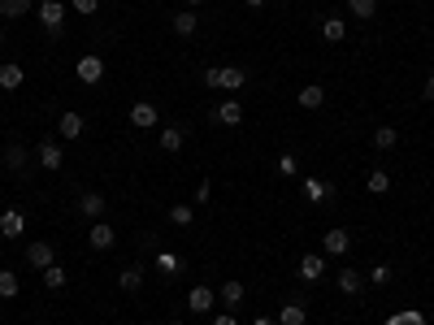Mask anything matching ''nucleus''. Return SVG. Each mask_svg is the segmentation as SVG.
I'll use <instances>...</instances> for the list:
<instances>
[{
  "mask_svg": "<svg viewBox=\"0 0 434 325\" xmlns=\"http://www.w3.org/2000/svg\"><path fill=\"white\" fill-rule=\"evenodd\" d=\"M204 83L213 91H239L248 83V70L243 66H213V70H204Z\"/></svg>",
  "mask_w": 434,
  "mask_h": 325,
  "instance_id": "nucleus-1",
  "label": "nucleus"
},
{
  "mask_svg": "<svg viewBox=\"0 0 434 325\" xmlns=\"http://www.w3.org/2000/svg\"><path fill=\"white\" fill-rule=\"evenodd\" d=\"M39 26L48 35H61L66 31V5H61V0H44V5H39Z\"/></svg>",
  "mask_w": 434,
  "mask_h": 325,
  "instance_id": "nucleus-2",
  "label": "nucleus"
},
{
  "mask_svg": "<svg viewBox=\"0 0 434 325\" xmlns=\"http://www.w3.org/2000/svg\"><path fill=\"white\" fill-rule=\"evenodd\" d=\"M35 156H39V165H44V170H61V165H66V152H61L57 139H44V143L35 148Z\"/></svg>",
  "mask_w": 434,
  "mask_h": 325,
  "instance_id": "nucleus-3",
  "label": "nucleus"
},
{
  "mask_svg": "<svg viewBox=\"0 0 434 325\" xmlns=\"http://www.w3.org/2000/svg\"><path fill=\"white\" fill-rule=\"evenodd\" d=\"M87 243H91L96 252H108V247L118 243V234H113V226H108L104 217H100V222H91V230H87Z\"/></svg>",
  "mask_w": 434,
  "mask_h": 325,
  "instance_id": "nucleus-4",
  "label": "nucleus"
},
{
  "mask_svg": "<svg viewBox=\"0 0 434 325\" xmlns=\"http://www.w3.org/2000/svg\"><path fill=\"white\" fill-rule=\"evenodd\" d=\"M213 122H222V126H239L243 122V104L231 96V100H222V104H217L213 108Z\"/></svg>",
  "mask_w": 434,
  "mask_h": 325,
  "instance_id": "nucleus-5",
  "label": "nucleus"
},
{
  "mask_svg": "<svg viewBox=\"0 0 434 325\" xmlns=\"http://www.w3.org/2000/svg\"><path fill=\"white\" fill-rule=\"evenodd\" d=\"M26 260H31L35 269H48V264H57V252H52L48 239H35V243L26 247Z\"/></svg>",
  "mask_w": 434,
  "mask_h": 325,
  "instance_id": "nucleus-6",
  "label": "nucleus"
},
{
  "mask_svg": "<svg viewBox=\"0 0 434 325\" xmlns=\"http://www.w3.org/2000/svg\"><path fill=\"white\" fill-rule=\"evenodd\" d=\"M161 122V113H156V104H148V100H139L135 108H131V126H139V130H152Z\"/></svg>",
  "mask_w": 434,
  "mask_h": 325,
  "instance_id": "nucleus-7",
  "label": "nucleus"
},
{
  "mask_svg": "<svg viewBox=\"0 0 434 325\" xmlns=\"http://www.w3.org/2000/svg\"><path fill=\"white\" fill-rule=\"evenodd\" d=\"M213 304H217V295H213V287H191V295H187V308H191L196 316H204V312H213Z\"/></svg>",
  "mask_w": 434,
  "mask_h": 325,
  "instance_id": "nucleus-8",
  "label": "nucleus"
},
{
  "mask_svg": "<svg viewBox=\"0 0 434 325\" xmlns=\"http://www.w3.org/2000/svg\"><path fill=\"white\" fill-rule=\"evenodd\" d=\"M22 230H26L22 208H5V212H0V234H5V239H18Z\"/></svg>",
  "mask_w": 434,
  "mask_h": 325,
  "instance_id": "nucleus-9",
  "label": "nucleus"
},
{
  "mask_svg": "<svg viewBox=\"0 0 434 325\" xmlns=\"http://www.w3.org/2000/svg\"><path fill=\"white\" fill-rule=\"evenodd\" d=\"M104 208H108V200H104L100 191L79 195V212H83V217H91V222H100V217H104Z\"/></svg>",
  "mask_w": 434,
  "mask_h": 325,
  "instance_id": "nucleus-10",
  "label": "nucleus"
},
{
  "mask_svg": "<svg viewBox=\"0 0 434 325\" xmlns=\"http://www.w3.org/2000/svg\"><path fill=\"white\" fill-rule=\"evenodd\" d=\"M100 78H104V61H100V57H96V52H91V57H83V61H79V83H87V87H96Z\"/></svg>",
  "mask_w": 434,
  "mask_h": 325,
  "instance_id": "nucleus-11",
  "label": "nucleus"
},
{
  "mask_svg": "<svg viewBox=\"0 0 434 325\" xmlns=\"http://www.w3.org/2000/svg\"><path fill=\"white\" fill-rule=\"evenodd\" d=\"M352 247V234L348 230H326V239H321V252L326 256H343Z\"/></svg>",
  "mask_w": 434,
  "mask_h": 325,
  "instance_id": "nucleus-12",
  "label": "nucleus"
},
{
  "mask_svg": "<svg viewBox=\"0 0 434 325\" xmlns=\"http://www.w3.org/2000/svg\"><path fill=\"white\" fill-rule=\"evenodd\" d=\"M304 321H308L304 299H287V304L278 308V325H304Z\"/></svg>",
  "mask_w": 434,
  "mask_h": 325,
  "instance_id": "nucleus-13",
  "label": "nucleus"
},
{
  "mask_svg": "<svg viewBox=\"0 0 434 325\" xmlns=\"http://www.w3.org/2000/svg\"><path fill=\"white\" fill-rule=\"evenodd\" d=\"M304 195L313 204H330L335 200V182H321V178H304Z\"/></svg>",
  "mask_w": 434,
  "mask_h": 325,
  "instance_id": "nucleus-14",
  "label": "nucleus"
},
{
  "mask_svg": "<svg viewBox=\"0 0 434 325\" xmlns=\"http://www.w3.org/2000/svg\"><path fill=\"white\" fill-rule=\"evenodd\" d=\"M243 299H248V287H243L239 278H231V282L222 287V304H226V312H235V308H243Z\"/></svg>",
  "mask_w": 434,
  "mask_h": 325,
  "instance_id": "nucleus-15",
  "label": "nucleus"
},
{
  "mask_svg": "<svg viewBox=\"0 0 434 325\" xmlns=\"http://www.w3.org/2000/svg\"><path fill=\"white\" fill-rule=\"evenodd\" d=\"M83 130H87L83 113H61V122H57V135H61V139H79Z\"/></svg>",
  "mask_w": 434,
  "mask_h": 325,
  "instance_id": "nucleus-16",
  "label": "nucleus"
},
{
  "mask_svg": "<svg viewBox=\"0 0 434 325\" xmlns=\"http://www.w3.org/2000/svg\"><path fill=\"white\" fill-rule=\"evenodd\" d=\"M22 83H26L22 66H14V61H9V66H0V87H5V91H18Z\"/></svg>",
  "mask_w": 434,
  "mask_h": 325,
  "instance_id": "nucleus-17",
  "label": "nucleus"
},
{
  "mask_svg": "<svg viewBox=\"0 0 434 325\" xmlns=\"http://www.w3.org/2000/svg\"><path fill=\"white\" fill-rule=\"evenodd\" d=\"M183 143H187L183 126H166V130H161V148H166V152H183Z\"/></svg>",
  "mask_w": 434,
  "mask_h": 325,
  "instance_id": "nucleus-18",
  "label": "nucleus"
},
{
  "mask_svg": "<svg viewBox=\"0 0 434 325\" xmlns=\"http://www.w3.org/2000/svg\"><path fill=\"white\" fill-rule=\"evenodd\" d=\"M343 35H348V22H343V18H326V22H321V39H326V43H339Z\"/></svg>",
  "mask_w": 434,
  "mask_h": 325,
  "instance_id": "nucleus-19",
  "label": "nucleus"
},
{
  "mask_svg": "<svg viewBox=\"0 0 434 325\" xmlns=\"http://www.w3.org/2000/svg\"><path fill=\"white\" fill-rule=\"evenodd\" d=\"M118 287H122L126 295H135V291L143 287V269H139V264H131V269H122V278H118Z\"/></svg>",
  "mask_w": 434,
  "mask_h": 325,
  "instance_id": "nucleus-20",
  "label": "nucleus"
},
{
  "mask_svg": "<svg viewBox=\"0 0 434 325\" xmlns=\"http://www.w3.org/2000/svg\"><path fill=\"white\" fill-rule=\"evenodd\" d=\"M395 143H400V130H391V126H378V130H373V148H378V152H391Z\"/></svg>",
  "mask_w": 434,
  "mask_h": 325,
  "instance_id": "nucleus-21",
  "label": "nucleus"
},
{
  "mask_svg": "<svg viewBox=\"0 0 434 325\" xmlns=\"http://www.w3.org/2000/svg\"><path fill=\"white\" fill-rule=\"evenodd\" d=\"M174 31L187 39V35H196V31H200V18H196L191 9H183V14H174Z\"/></svg>",
  "mask_w": 434,
  "mask_h": 325,
  "instance_id": "nucleus-22",
  "label": "nucleus"
},
{
  "mask_svg": "<svg viewBox=\"0 0 434 325\" xmlns=\"http://www.w3.org/2000/svg\"><path fill=\"white\" fill-rule=\"evenodd\" d=\"M321 104H326V91H321L317 83L300 87V108H321Z\"/></svg>",
  "mask_w": 434,
  "mask_h": 325,
  "instance_id": "nucleus-23",
  "label": "nucleus"
},
{
  "mask_svg": "<svg viewBox=\"0 0 434 325\" xmlns=\"http://www.w3.org/2000/svg\"><path fill=\"white\" fill-rule=\"evenodd\" d=\"M5 165H9L14 174L26 170V148H22V143H9V148H5Z\"/></svg>",
  "mask_w": 434,
  "mask_h": 325,
  "instance_id": "nucleus-24",
  "label": "nucleus"
},
{
  "mask_svg": "<svg viewBox=\"0 0 434 325\" xmlns=\"http://www.w3.org/2000/svg\"><path fill=\"white\" fill-rule=\"evenodd\" d=\"M321 269H326L321 256H304V260H300V278H304V282H317V278H321Z\"/></svg>",
  "mask_w": 434,
  "mask_h": 325,
  "instance_id": "nucleus-25",
  "label": "nucleus"
},
{
  "mask_svg": "<svg viewBox=\"0 0 434 325\" xmlns=\"http://www.w3.org/2000/svg\"><path fill=\"white\" fill-rule=\"evenodd\" d=\"M39 274H44V287L48 291H61L66 287V269L61 264H48V269H39Z\"/></svg>",
  "mask_w": 434,
  "mask_h": 325,
  "instance_id": "nucleus-26",
  "label": "nucleus"
},
{
  "mask_svg": "<svg viewBox=\"0 0 434 325\" xmlns=\"http://www.w3.org/2000/svg\"><path fill=\"white\" fill-rule=\"evenodd\" d=\"M365 187H369L373 195H387V191H391V174H387V170H373V174L365 178Z\"/></svg>",
  "mask_w": 434,
  "mask_h": 325,
  "instance_id": "nucleus-27",
  "label": "nucleus"
},
{
  "mask_svg": "<svg viewBox=\"0 0 434 325\" xmlns=\"http://www.w3.org/2000/svg\"><path fill=\"white\" fill-rule=\"evenodd\" d=\"M387 325H425V316H421L417 308H400V312L387 316Z\"/></svg>",
  "mask_w": 434,
  "mask_h": 325,
  "instance_id": "nucleus-28",
  "label": "nucleus"
},
{
  "mask_svg": "<svg viewBox=\"0 0 434 325\" xmlns=\"http://www.w3.org/2000/svg\"><path fill=\"white\" fill-rule=\"evenodd\" d=\"M31 0H0V18H26Z\"/></svg>",
  "mask_w": 434,
  "mask_h": 325,
  "instance_id": "nucleus-29",
  "label": "nucleus"
},
{
  "mask_svg": "<svg viewBox=\"0 0 434 325\" xmlns=\"http://www.w3.org/2000/svg\"><path fill=\"white\" fill-rule=\"evenodd\" d=\"M18 274H14V269H0V299H14L18 295Z\"/></svg>",
  "mask_w": 434,
  "mask_h": 325,
  "instance_id": "nucleus-30",
  "label": "nucleus"
},
{
  "mask_svg": "<svg viewBox=\"0 0 434 325\" xmlns=\"http://www.w3.org/2000/svg\"><path fill=\"white\" fill-rule=\"evenodd\" d=\"M360 282H365V278L356 274V269H339V291H343V295H356Z\"/></svg>",
  "mask_w": 434,
  "mask_h": 325,
  "instance_id": "nucleus-31",
  "label": "nucleus"
},
{
  "mask_svg": "<svg viewBox=\"0 0 434 325\" xmlns=\"http://www.w3.org/2000/svg\"><path fill=\"white\" fill-rule=\"evenodd\" d=\"M170 222H174V226H183V230H187V226H191V222H196V208H191V204H174V208H170Z\"/></svg>",
  "mask_w": 434,
  "mask_h": 325,
  "instance_id": "nucleus-32",
  "label": "nucleus"
},
{
  "mask_svg": "<svg viewBox=\"0 0 434 325\" xmlns=\"http://www.w3.org/2000/svg\"><path fill=\"white\" fill-rule=\"evenodd\" d=\"M348 9L365 22V18H373V14H378V0H348Z\"/></svg>",
  "mask_w": 434,
  "mask_h": 325,
  "instance_id": "nucleus-33",
  "label": "nucleus"
},
{
  "mask_svg": "<svg viewBox=\"0 0 434 325\" xmlns=\"http://www.w3.org/2000/svg\"><path fill=\"white\" fill-rule=\"evenodd\" d=\"M369 282H373V287H387V282H391V264H373V269H369Z\"/></svg>",
  "mask_w": 434,
  "mask_h": 325,
  "instance_id": "nucleus-34",
  "label": "nucleus"
},
{
  "mask_svg": "<svg viewBox=\"0 0 434 325\" xmlns=\"http://www.w3.org/2000/svg\"><path fill=\"white\" fill-rule=\"evenodd\" d=\"M296 170H300V165H296V156H291V152H283V156H278V174H283V178H291Z\"/></svg>",
  "mask_w": 434,
  "mask_h": 325,
  "instance_id": "nucleus-35",
  "label": "nucleus"
},
{
  "mask_svg": "<svg viewBox=\"0 0 434 325\" xmlns=\"http://www.w3.org/2000/svg\"><path fill=\"white\" fill-rule=\"evenodd\" d=\"M70 5H74V14H83V18H91V14L100 9V0H70Z\"/></svg>",
  "mask_w": 434,
  "mask_h": 325,
  "instance_id": "nucleus-36",
  "label": "nucleus"
},
{
  "mask_svg": "<svg viewBox=\"0 0 434 325\" xmlns=\"http://www.w3.org/2000/svg\"><path fill=\"white\" fill-rule=\"evenodd\" d=\"M161 274H178V260L174 256H161Z\"/></svg>",
  "mask_w": 434,
  "mask_h": 325,
  "instance_id": "nucleus-37",
  "label": "nucleus"
},
{
  "mask_svg": "<svg viewBox=\"0 0 434 325\" xmlns=\"http://www.w3.org/2000/svg\"><path fill=\"white\" fill-rule=\"evenodd\" d=\"M213 325H239V321H235L231 312H217V316H213Z\"/></svg>",
  "mask_w": 434,
  "mask_h": 325,
  "instance_id": "nucleus-38",
  "label": "nucleus"
},
{
  "mask_svg": "<svg viewBox=\"0 0 434 325\" xmlns=\"http://www.w3.org/2000/svg\"><path fill=\"white\" fill-rule=\"evenodd\" d=\"M425 100H434V74H430V83H425Z\"/></svg>",
  "mask_w": 434,
  "mask_h": 325,
  "instance_id": "nucleus-39",
  "label": "nucleus"
},
{
  "mask_svg": "<svg viewBox=\"0 0 434 325\" xmlns=\"http://www.w3.org/2000/svg\"><path fill=\"white\" fill-rule=\"evenodd\" d=\"M243 5H248V9H261V5H265V0H243Z\"/></svg>",
  "mask_w": 434,
  "mask_h": 325,
  "instance_id": "nucleus-40",
  "label": "nucleus"
},
{
  "mask_svg": "<svg viewBox=\"0 0 434 325\" xmlns=\"http://www.w3.org/2000/svg\"><path fill=\"white\" fill-rule=\"evenodd\" d=\"M252 325H274V321H269V316H256V321H252Z\"/></svg>",
  "mask_w": 434,
  "mask_h": 325,
  "instance_id": "nucleus-41",
  "label": "nucleus"
},
{
  "mask_svg": "<svg viewBox=\"0 0 434 325\" xmlns=\"http://www.w3.org/2000/svg\"><path fill=\"white\" fill-rule=\"evenodd\" d=\"M183 5H187V9H196V5H204V0H183Z\"/></svg>",
  "mask_w": 434,
  "mask_h": 325,
  "instance_id": "nucleus-42",
  "label": "nucleus"
},
{
  "mask_svg": "<svg viewBox=\"0 0 434 325\" xmlns=\"http://www.w3.org/2000/svg\"><path fill=\"white\" fill-rule=\"evenodd\" d=\"M0 43H5V26H0Z\"/></svg>",
  "mask_w": 434,
  "mask_h": 325,
  "instance_id": "nucleus-43",
  "label": "nucleus"
},
{
  "mask_svg": "<svg viewBox=\"0 0 434 325\" xmlns=\"http://www.w3.org/2000/svg\"><path fill=\"white\" fill-rule=\"evenodd\" d=\"M170 325H178V321H170Z\"/></svg>",
  "mask_w": 434,
  "mask_h": 325,
  "instance_id": "nucleus-44",
  "label": "nucleus"
}]
</instances>
